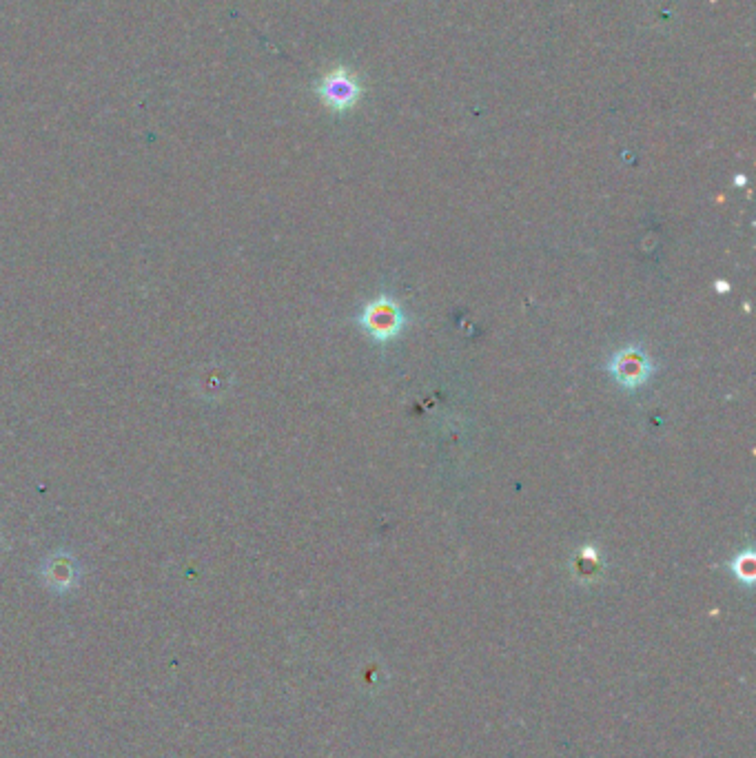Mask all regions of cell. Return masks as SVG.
<instances>
[{"label": "cell", "mask_w": 756, "mask_h": 758, "mask_svg": "<svg viewBox=\"0 0 756 758\" xmlns=\"http://www.w3.org/2000/svg\"><path fill=\"white\" fill-rule=\"evenodd\" d=\"M404 313L391 297H377L362 313V326L373 340L388 342L404 329Z\"/></svg>", "instance_id": "cell-1"}, {"label": "cell", "mask_w": 756, "mask_h": 758, "mask_svg": "<svg viewBox=\"0 0 756 758\" xmlns=\"http://www.w3.org/2000/svg\"><path fill=\"white\" fill-rule=\"evenodd\" d=\"M610 373L615 375L619 384L628 388H637L650 379L652 364L648 362L646 355L637 351V348H626V351L615 355V360H612L610 364Z\"/></svg>", "instance_id": "cell-2"}, {"label": "cell", "mask_w": 756, "mask_h": 758, "mask_svg": "<svg viewBox=\"0 0 756 758\" xmlns=\"http://www.w3.org/2000/svg\"><path fill=\"white\" fill-rule=\"evenodd\" d=\"M320 91L326 105L340 111L353 107L362 94L360 83H357L355 76L346 74V71H333V74L326 76Z\"/></svg>", "instance_id": "cell-3"}, {"label": "cell", "mask_w": 756, "mask_h": 758, "mask_svg": "<svg viewBox=\"0 0 756 758\" xmlns=\"http://www.w3.org/2000/svg\"><path fill=\"white\" fill-rule=\"evenodd\" d=\"M732 566H734V572H737L739 579L748 581V583L754 579V555L752 552H743V555L734 559Z\"/></svg>", "instance_id": "cell-4"}]
</instances>
